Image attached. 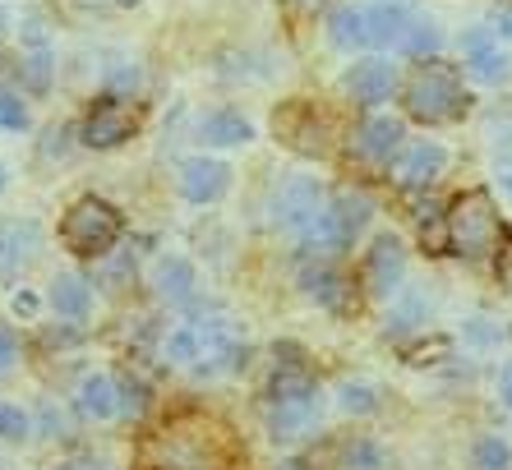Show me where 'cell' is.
Returning <instances> with one entry per match:
<instances>
[{
  "label": "cell",
  "instance_id": "cell-1",
  "mask_svg": "<svg viewBox=\"0 0 512 470\" xmlns=\"http://www.w3.org/2000/svg\"><path fill=\"white\" fill-rule=\"evenodd\" d=\"M167 355L176 365H190L199 378L227 374V369L245 365V341L236 337L227 318H213V323H185L167 337Z\"/></svg>",
  "mask_w": 512,
  "mask_h": 470
},
{
  "label": "cell",
  "instance_id": "cell-2",
  "mask_svg": "<svg viewBox=\"0 0 512 470\" xmlns=\"http://www.w3.org/2000/svg\"><path fill=\"white\" fill-rule=\"evenodd\" d=\"M411 14L402 5H342L328 19V37L333 47L356 51V47H397L402 51L406 33H411Z\"/></svg>",
  "mask_w": 512,
  "mask_h": 470
},
{
  "label": "cell",
  "instance_id": "cell-3",
  "mask_svg": "<svg viewBox=\"0 0 512 470\" xmlns=\"http://www.w3.org/2000/svg\"><path fill=\"white\" fill-rule=\"evenodd\" d=\"M443 245L462 259H485L499 245V208L489 199V189H466L443 212Z\"/></svg>",
  "mask_w": 512,
  "mask_h": 470
},
{
  "label": "cell",
  "instance_id": "cell-4",
  "mask_svg": "<svg viewBox=\"0 0 512 470\" xmlns=\"http://www.w3.org/2000/svg\"><path fill=\"white\" fill-rule=\"evenodd\" d=\"M406 116L411 120H425V125H448V120H457L466 111V88H462V74H457V65H443V60H429V65H420L411 79H406Z\"/></svg>",
  "mask_w": 512,
  "mask_h": 470
},
{
  "label": "cell",
  "instance_id": "cell-5",
  "mask_svg": "<svg viewBox=\"0 0 512 470\" xmlns=\"http://www.w3.org/2000/svg\"><path fill=\"white\" fill-rule=\"evenodd\" d=\"M120 231H125V222H120V212L107 199H79L60 222V240L79 259H102L120 240Z\"/></svg>",
  "mask_w": 512,
  "mask_h": 470
},
{
  "label": "cell",
  "instance_id": "cell-6",
  "mask_svg": "<svg viewBox=\"0 0 512 470\" xmlns=\"http://www.w3.org/2000/svg\"><path fill=\"white\" fill-rule=\"evenodd\" d=\"M139 130V106L120 102V97H102L84 116V143L88 148H116Z\"/></svg>",
  "mask_w": 512,
  "mask_h": 470
},
{
  "label": "cell",
  "instance_id": "cell-7",
  "mask_svg": "<svg viewBox=\"0 0 512 470\" xmlns=\"http://www.w3.org/2000/svg\"><path fill=\"white\" fill-rule=\"evenodd\" d=\"M323 208V185L314 176H286L273 194V222L305 231L310 217Z\"/></svg>",
  "mask_w": 512,
  "mask_h": 470
},
{
  "label": "cell",
  "instance_id": "cell-8",
  "mask_svg": "<svg viewBox=\"0 0 512 470\" xmlns=\"http://www.w3.org/2000/svg\"><path fill=\"white\" fill-rule=\"evenodd\" d=\"M273 130L282 134L286 148H296V153H305V157L328 153V130H323V120L314 116V106H310V102H291V106H282V111L273 116Z\"/></svg>",
  "mask_w": 512,
  "mask_h": 470
},
{
  "label": "cell",
  "instance_id": "cell-9",
  "mask_svg": "<svg viewBox=\"0 0 512 470\" xmlns=\"http://www.w3.org/2000/svg\"><path fill=\"white\" fill-rule=\"evenodd\" d=\"M42 249V226L33 217H10L0 222V277H19Z\"/></svg>",
  "mask_w": 512,
  "mask_h": 470
},
{
  "label": "cell",
  "instance_id": "cell-10",
  "mask_svg": "<svg viewBox=\"0 0 512 470\" xmlns=\"http://www.w3.org/2000/svg\"><path fill=\"white\" fill-rule=\"evenodd\" d=\"M227 185H231V171L217 157H185L180 162V194L190 203H217L227 194Z\"/></svg>",
  "mask_w": 512,
  "mask_h": 470
},
{
  "label": "cell",
  "instance_id": "cell-11",
  "mask_svg": "<svg viewBox=\"0 0 512 470\" xmlns=\"http://www.w3.org/2000/svg\"><path fill=\"white\" fill-rule=\"evenodd\" d=\"M443 166H448V153L439 143H411L393 157V180L402 189H425L443 176Z\"/></svg>",
  "mask_w": 512,
  "mask_h": 470
},
{
  "label": "cell",
  "instance_id": "cell-12",
  "mask_svg": "<svg viewBox=\"0 0 512 470\" xmlns=\"http://www.w3.org/2000/svg\"><path fill=\"white\" fill-rule=\"evenodd\" d=\"M406 277V249L397 235H379L370 249V259H365V286L374 295H393Z\"/></svg>",
  "mask_w": 512,
  "mask_h": 470
},
{
  "label": "cell",
  "instance_id": "cell-13",
  "mask_svg": "<svg viewBox=\"0 0 512 470\" xmlns=\"http://www.w3.org/2000/svg\"><path fill=\"white\" fill-rule=\"evenodd\" d=\"M393 88H397V70L388 65V60H379V56L356 60V65L346 70V93L356 97V102H365V106L388 102Z\"/></svg>",
  "mask_w": 512,
  "mask_h": 470
},
{
  "label": "cell",
  "instance_id": "cell-14",
  "mask_svg": "<svg viewBox=\"0 0 512 470\" xmlns=\"http://www.w3.org/2000/svg\"><path fill=\"white\" fill-rule=\"evenodd\" d=\"M402 139H406V125L397 116H370L356 134V148L370 162H388V157L402 153Z\"/></svg>",
  "mask_w": 512,
  "mask_h": 470
},
{
  "label": "cell",
  "instance_id": "cell-15",
  "mask_svg": "<svg viewBox=\"0 0 512 470\" xmlns=\"http://www.w3.org/2000/svg\"><path fill=\"white\" fill-rule=\"evenodd\" d=\"M314 420H319V397L268 401V434H273L277 443H291V438H300Z\"/></svg>",
  "mask_w": 512,
  "mask_h": 470
},
{
  "label": "cell",
  "instance_id": "cell-16",
  "mask_svg": "<svg viewBox=\"0 0 512 470\" xmlns=\"http://www.w3.org/2000/svg\"><path fill=\"white\" fill-rule=\"evenodd\" d=\"M300 286H305V295H314L323 309H333V314H351V309H356V291H351V282H346L337 268H305Z\"/></svg>",
  "mask_w": 512,
  "mask_h": 470
},
{
  "label": "cell",
  "instance_id": "cell-17",
  "mask_svg": "<svg viewBox=\"0 0 512 470\" xmlns=\"http://www.w3.org/2000/svg\"><path fill=\"white\" fill-rule=\"evenodd\" d=\"M199 139L208 148H240V143L254 139V125L240 111H213V116L199 125Z\"/></svg>",
  "mask_w": 512,
  "mask_h": 470
},
{
  "label": "cell",
  "instance_id": "cell-18",
  "mask_svg": "<svg viewBox=\"0 0 512 470\" xmlns=\"http://www.w3.org/2000/svg\"><path fill=\"white\" fill-rule=\"evenodd\" d=\"M328 208V217H333L337 226H342V235L356 245V235L365 231V222H370V199L360 194V189H337L333 199L323 203Z\"/></svg>",
  "mask_w": 512,
  "mask_h": 470
},
{
  "label": "cell",
  "instance_id": "cell-19",
  "mask_svg": "<svg viewBox=\"0 0 512 470\" xmlns=\"http://www.w3.org/2000/svg\"><path fill=\"white\" fill-rule=\"evenodd\" d=\"M300 397H319V383H314V374L305 365L286 360L268 378V401H300Z\"/></svg>",
  "mask_w": 512,
  "mask_h": 470
},
{
  "label": "cell",
  "instance_id": "cell-20",
  "mask_svg": "<svg viewBox=\"0 0 512 470\" xmlns=\"http://www.w3.org/2000/svg\"><path fill=\"white\" fill-rule=\"evenodd\" d=\"M466 65H471V74L485 83H503L512 74V60L503 56L494 42H485V37H471V42H466Z\"/></svg>",
  "mask_w": 512,
  "mask_h": 470
},
{
  "label": "cell",
  "instance_id": "cell-21",
  "mask_svg": "<svg viewBox=\"0 0 512 470\" xmlns=\"http://www.w3.org/2000/svg\"><path fill=\"white\" fill-rule=\"evenodd\" d=\"M79 411H84L88 420H111V415H116V383H111L107 374H88L84 383H79Z\"/></svg>",
  "mask_w": 512,
  "mask_h": 470
},
{
  "label": "cell",
  "instance_id": "cell-22",
  "mask_svg": "<svg viewBox=\"0 0 512 470\" xmlns=\"http://www.w3.org/2000/svg\"><path fill=\"white\" fill-rule=\"evenodd\" d=\"M157 295L171 305H185L194 295V268L185 259H162L157 263Z\"/></svg>",
  "mask_w": 512,
  "mask_h": 470
},
{
  "label": "cell",
  "instance_id": "cell-23",
  "mask_svg": "<svg viewBox=\"0 0 512 470\" xmlns=\"http://www.w3.org/2000/svg\"><path fill=\"white\" fill-rule=\"evenodd\" d=\"M88 305H93V295H88L84 277H70V272H65V277H56V282H51V309H56V314L84 318Z\"/></svg>",
  "mask_w": 512,
  "mask_h": 470
},
{
  "label": "cell",
  "instance_id": "cell-24",
  "mask_svg": "<svg viewBox=\"0 0 512 470\" xmlns=\"http://www.w3.org/2000/svg\"><path fill=\"white\" fill-rule=\"evenodd\" d=\"M19 70H24V79H28V88H33V93H47V88H51V56H47V47H42V42H37V47L19 60Z\"/></svg>",
  "mask_w": 512,
  "mask_h": 470
},
{
  "label": "cell",
  "instance_id": "cell-25",
  "mask_svg": "<svg viewBox=\"0 0 512 470\" xmlns=\"http://www.w3.org/2000/svg\"><path fill=\"white\" fill-rule=\"evenodd\" d=\"M342 461H346V470H383V452H379L374 443H365V438L346 443Z\"/></svg>",
  "mask_w": 512,
  "mask_h": 470
},
{
  "label": "cell",
  "instance_id": "cell-26",
  "mask_svg": "<svg viewBox=\"0 0 512 470\" xmlns=\"http://www.w3.org/2000/svg\"><path fill=\"white\" fill-rule=\"evenodd\" d=\"M28 125V106L19 102V93L0 88V130H24Z\"/></svg>",
  "mask_w": 512,
  "mask_h": 470
},
{
  "label": "cell",
  "instance_id": "cell-27",
  "mask_svg": "<svg viewBox=\"0 0 512 470\" xmlns=\"http://www.w3.org/2000/svg\"><path fill=\"white\" fill-rule=\"evenodd\" d=\"M143 406H148V388H143L139 378H125V383L116 388V411L143 415Z\"/></svg>",
  "mask_w": 512,
  "mask_h": 470
},
{
  "label": "cell",
  "instance_id": "cell-28",
  "mask_svg": "<svg viewBox=\"0 0 512 470\" xmlns=\"http://www.w3.org/2000/svg\"><path fill=\"white\" fill-rule=\"evenodd\" d=\"M476 466L480 470H503L508 466V443H503V438H480L476 443Z\"/></svg>",
  "mask_w": 512,
  "mask_h": 470
},
{
  "label": "cell",
  "instance_id": "cell-29",
  "mask_svg": "<svg viewBox=\"0 0 512 470\" xmlns=\"http://www.w3.org/2000/svg\"><path fill=\"white\" fill-rule=\"evenodd\" d=\"M0 438H14V443H24L28 438V415L10 401H0Z\"/></svg>",
  "mask_w": 512,
  "mask_h": 470
},
{
  "label": "cell",
  "instance_id": "cell-30",
  "mask_svg": "<svg viewBox=\"0 0 512 470\" xmlns=\"http://www.w3.org/2000/svg\"><path fill=\"white\" fill-rule=\"evenodd\" d=\"M439 47V33H434V24H411V33H406V42H402V51H411V56H425V51H434Z\"/></svg>",
  "mask_w": 512,
  "mask_h": 470
},
{
  "label": "cell",
  "instance_id": "cell-31",
  "mask_svg": "<svg viewBox=\"0 0 512 470\" xmlns=\"http://www.w3.org/2000/svg\"><path fill=\"white\" fill-rule=\"evenodd\" d=\"M342 406H346V411H374L379 401H374L370 383H346V388H342Z\"/></svg>",
  "mask_w": 512,
  "mask_h": 470
},
{
  "label": "cell",
  "instance_id": "cell-32",
  "mask_svg": "<svg viewBox=\"0 0 512 470\" xmlns=\"http://www.w3.org/2000/svg\"><path fill=\"white\" fill-rule=\"evenodd\" d=\"M19 360V337L10 323H0V374H10V365Z\"/></svg>",
  "mask_w": 512,
  "mask_h": 470
},
{
  "label": "cell",
  "instance_id": "cell-33",
  "mask_svg": "<svg viewBox=\"0 0 512 470\" xmlns=\"http://www.w3.org/2000/svg\"><path fill=\"white\" fill-rule=\"evenodd\" d=\"M70 5H79V10H93V14H116V10H130V5H139V0H70Z\"/></svg>",
  "mask_w": 512,
  "mask_h": 470
},
{
  "label": "cell",
  "instance_id": "cell-34",
  "mask_svg": "<svg viewBox=\"0 0 512 470\" xmlns=\"http://www.w3.org/2000/svg\"><path fill=\"white\" fill-rule=\"evenodd\" d=\"M323 5H328V0H286V14H291V19H314Z\"/></svg>",
  "mask_w": 512,
  "mask_h": 470
},
{
  "label": "cell",
  "instance_id": "cell-35",
  "mask_svg": "<svg viewBox=\"0 0 512 470\" xmlns=\"http://www.w3.org/2000/svg\"><path fill=\"white\" fill-rule=\"evenodd\" d=\"M499 33H503V37H512V10H503V14H499Z\"/></svg>",
  "mask_w": 512,
  "mask_h": 470
},
{
  "label": "cell",
  "instance_id": "cell-36",
  "mask_svg": "<svg viewBox=\"0 0 512 470\" xmlns=\"http://www.w3.org/2000/svg\"><path fill=\"white\" fill-rule=\"evenodd\" d=\"M503 401L512 406V369H503Z\"/></svg>",
  "mask_w": 512,
  "mask_h": 470
},
{
  "label": "cell",
  "instance_id": "cell-37",
  "mask_svg": "<svg viewBox=\"0 0 512 470\" xmlns=\"http://www.w3.org/2000/svg\"><path fill=\"white\" fill-rule=\"evenodd\" d=\"M5 24H10V10H5V5H0V33H5Z\"/></svg>",
  "mask_w": 512,
  "mask_h": 470
},
{
  "label": "cell",
  "instance_id": "cell-38",
  "mask_svg": "<svg viewBox=\"0 0 512 470\" xmlns=\"http://www.w3.org/2000/svg\"><path fill=\"white\" fill-rule=\"evenodd\" d=\"M5 185H10V171H5V166H0V189H5Z\"/></svg>",
  "mask_w": 512,
  "mask_h": 470
},
{
  "label": "cell",
  "instance_id": "cell-39",
  "mask_svg": "<svg viewBox=\"0 0 512 470\" xmlns=\"http://www.w3.org/2000/svg\"><path fill=\"white\" fill-rule=\"evenodd\" d=\"M503 189H508V199H512V171H508V176H503Z\"/></svg>",
  "mask_w": 512,
  "mask_h": 470
},
{
  "label": "cell",
  "instance_id": "cell-40",
  "mask_svg": "<svg viewBox=\"0 0 512 470\" xmlns=\"http://www.w3.org/2000/svg\"><path fill=\"white\" fill-rule=\"evenodd\" d=\"M60 470H97V466H60Z\"/></svg>",
  "mask_w": 512,
  "mask_h": 470
}]
</instances>
